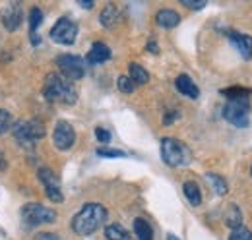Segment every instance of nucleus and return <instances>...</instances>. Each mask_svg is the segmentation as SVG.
Wrapping results in <instances>:
<instances>
[{
    "mask_svg": "<svg viewBox=\"0 0 252 240\" xmlns=\"http://www.w3.org/2000/svg\"><path fill=\"white\" fill-rule=\"evenodd\" d=\"M128 72H130V80H132V84L136 86H144V84H148L150 82V74H148V70L146 68H142L140 64H136V62H132L130 66H128Z\"/></svg>",
    "mask_w": 252,
    "mask_h": 240,
    "instance_id": "18",
    "label": "nucleus"
},
{
    "mask_svg": "<svg viewBox=\"0 0 252 240\" xmlns=\"http://www.w3.org/2000/svg\"><path fill=\"white\" fill-rule=\"evenodd\" d=\"M134 233H136L138 240H154V231L148 225V221H144V219L134 221Z\"/></svg>",
    "mask_w": 252,
    "mask_h": 240,
    "instance_id": "21",
    "label": "nucleus"
},
{
    "mask_svg": "<svg viewBox=\"0 0 252 240\" xmlns=\"http://www.w3.org/2000/svg\"><path fill=\"white\" fill-rule=\"evenodd\" d=\"M109 59H111V49L105 43H94L92 51L86 57V62L88 64H101V62H107Z\"/></svg>",
    "mask_w": 252,
    "mask_h": 240,
    "instance_id": "13",
    "label": "nucleus"
},
{
    "mask_svg": "<svg viewBox=\"0 0 252 240\" xmlns=\"http://www.w3.org/2000/svg\"><path fill=\"white\" fill-rule=\"evenodd\" d=\"M161 159L169 167H187L192 161L190 150L175 138H163L161 140Z\"/></svg>",
    "mask_w": 252,
    "mask_h": 240,
    "instance_id": "3",
    "label": "nucleus"
},
{
    "mask_svg": "<svg viewBox=\"0 0 252 240\" xmlns=\"http://www.w3.org/2000/svg\"><path fill=\"white\" fill-rule=\"evenodd\" d=\"M105 239L107 240H132V237H130V233L126 231L123 225L113 223V225H109V227L105 229Z\"/></svg>",
    "mask_w": 252,
    "mask_h": 240,
    "instance_id": "20",
    "label": "nucleus"
},
{
    "mask_svg": "<svg viewBox=\"0 0 252 240\" xmlns=\"http://www.w3.org/2000/svg\"><path fill=\"white\" fill-rule=\"evenodd\" d=\"M223 95H227L229 99H247L251 95V90H245V88H231V90H223Z\"/></svg>",
    "mask_w": 252,
    "mask_h": 240,
    "instance_id": "24",
    "label": "nucleus"
},
{
    "mask_svg": "<svg viewBox=\"0 0 252 240\" xmlns=\"http://www.w3.org/2000/svg\"><path fill=\"white\" fill-rule=\"evenodd\" d=\"M82 8H94V2H80Z\"/></svg>",
    "mask_w": 252,
    "mask_h": 240,
    "instance_id": "34",
    "label": "nucleus"
},
{
    "mask_svg": "<svg viewBox=\"0 0 252 240\" xmlns=\"http://www.w3.org/2000/svg\"><path fill=\"white\" fill-rule=\"evenodd\" d=\"M251 109H249V103L247 99H231L225 109H223V117L227 122H231L233 126L237 128H247L249 122H251V117H249Z\"/></svg>",
    "mask_w": 252,
    "mask_h": 240,
    "instance_id": "6",
    "label": "nucleus"
},
{
    "mask_svg": "<svg viewBox=\"0 0 252 240\" xmlns=\"http://www.w3.org/2000/svg\"><path fill=\"white\" fill-rule=\"evenodd\" d=\"M99 22L103 28H113L119 22V8L115 4H107L99 16Z\"/></svg>",
    "mask_w": 252,
    "mask_h": 240,
    "instance_id": "17",
    "label": "nucleus"
},
{
    "mask_svg": "<svg viewBox=\"0 0 252 240\" xmlns=\"http://www.w3.org/2000/svg\"><path fill=\"white\" fill-rule=\"evenodd\" d=\"M156 20H158L159 26L165 28V30H173V28H177V26L181 24V16H179V12H175V10H171V8L159 10L158 16H156Z\"/></svg>",
    "mask_w": 252,
    "mask_h": 240,
    "instance_id": "14",
    "label": "nucleus"
},
{
    "mask_svg": "<svg viewBox=\"0 0 252 240\" xmlns=\"http://www.w3.org/2000/svg\"><path fill=\"white\" fill-rule=\"evenodd\" d=\"M181 4L190 8V10H202L206 6V0H196V2L194 0H181Z\"/></svg>",
    "mask_w": 252,
    "mask_h": 240,
    "instance_id": "30",
    "label": "nucleus"
},
{
    "mask_svg": "<svg viewBox=\"0 0 252 240\" xmlns=\"http://www.w3.org/2000/svg\"><path fill=\"white\" fill-rule=\"evenodd\" d=\"M45 97L51 103H63V105H74L78 101V93L76 88L59 74H49L45 80V88H43Z\"/></svg>",
    "mask_w": 252,
    "mask_h": 240,
    "instance_id": "2",
    "label": "nucleus"
},
{
    "mask_svg": "<svg viewBox=\"0 0 252 240\" xmlns=\"http://www.w3.org/2000/svg\"><path fill=\"white\" fill-rule=\"evenodd\" d=\"M43 136H45V126L41 122H37V120L18 122L14 126V138L24 148H33Z\"/></svg>",
    "mask_w": 252,
    "mask_h": 240,
    "instance_id": "4",
    "label": "nucleus"
},
{
    "mask_svg": "<svg viewBox=\"0 0 252 240\" xmlns=\"http://www.w3.org/2000/svg\"><path fill=\"white\" fill-rule=\"evenodd\" d=\"M97 155H99V157H109V159H115V157H126L125 151L107 150V148H99V150H97Z\"/></svg>",
    "mask_w": 252,
    "mask_h": 240,
    "instance_id": "27",
    "label": "nucleus"
},
{
    "mask_svg": "<svg viewBox=\"0 0 252 240\" xmlns=\"http://www.w3.org/2000/svg\"><path fill=\"white\" fill-rule=\"evenodd\" d=\"M251 171H252V169H251Z\"/></svg>",
    "mask_w": 252,
    "mask_h": 240,
    "instance_id": "36",
    "label": "nucleus"
},
{
    "mask_svg": "<svg viewBox=\"0 0 252 240\" xmlns=\"http://www.w3.org/2000/svg\"><path fill=\"white\" fill-rule=\"evenodd\" d=\"M229 41L233 43V47L239 51V55L245 60L252 59V37L251 35H245V33H239V31H229L227 33Z\"/></svg>",
    "mask_w": 252,
    "mask_h": 240,
    "instance_id": "11",
    "label": "nucleus"
},
{
    "mask_svg": "<svg viewBox=\"0 0 252 240\" xmlns=\"http://www.w3.org/2000/svg\"><path fill=\"white\" fill-rule=\"evenodd\" d=\"M20 24H22V12H20V8L16 4H12V6L2 10V26L6 30L16 31L20 28Z\"/></svg>",
    "mask_w": 252,
    "mask_h": 240,
    "instance_id": "12",
    "label": "nucleus"
},
{
    "mask_svg": "<svg viewBox=\"0 0 252 240\" xmlns=\"http://www.w3.org/2000/svg\"><path fill=\"white\" fill-rule=\"evenodd\" d=\"M148 51H150V53H156V55H158V53H159L158 43H156V41H150V43H148Z\"/></svg>",
    "mask_w": 252,
    "mask_h": 240,
    "instance_id": "32",
    "label": "nucleus"
},
{
    "mask_svg": "<svg viewBox=\"0 0 252 240\" xmlns=\"http://www.w3.org/2000/svg\"><path fill=\"white\" fill-rule=\"evenodd\" d=\"M76 142V132L74 128L66 122V120H59L57 126H55V132H53V144L57 146V150L66 151L70 150Z\"/></svg>",
    "mask_w": 252,
    "mask_h": 240,
    "instance_id": "10",
    "label": "nucleus"
},
{
    "mask_svg": "<svg viewBox=\"0 0 252 240\" xmlns=\"http://www.w3.org/2000/svg\"><path fill=\"white\" fill-rule=\"evenodd\" d=\"M22 219L30 227H39V225H51L57 221V211L51 208H45L41 204H28L22 208Z\"/></svg>",
    "mask_w": 252,
    "mask_h": 240,
    "instance_id": "5",
    "label": "nucleus"
},
{
    "mask_svg": "<svg viewBox=\"0 0 252 240\" xmlns=\"http://www.w3.org/2000/svg\"><path fill=\"white\" fill-rule=\"evenodd\" d=\"M206 180L212 184V188H214V192L218 194V196H225L227 194V182L225 179H221L220 175H216V173H206Z\"/></svg>",
    "mask_w": 252,
    "mask_h": 240,
    "instance_id": "22",
    "label": "nucleus"
},
{
    "mask_svg": "<svg viewBox=\"0 0 252 240\" xmlns=\"http://www.w3.org/2000/svg\"><path fill=\"white\" fill-rule=\"evenodd\" d=\"M107 221V210L101 204H88L74 215L72 229L80 237H90Z\"/></svg>",
    "mask_w": 252,
    "mask_h": 240,
    "instance_id": "1",
    "label": "nucleus"
},
{
    "mask_svg": "<svg viewBox=\"0 0 252 240\" xmlns=\"http://www.w3.org/2000/svg\"><path fill=\"white\" fill-rule=\"evenodd\" d=\"M95 138H97L101 144H109V142H111V134H109L105 128H95Z\"/></svg>",
    "mask_w": 252,
    "mask_h": 240,
    "instance_id": "29",
    "label": "nucleus"
},
{
    "mask_svg": "<svg viewBox=\"0 0 252 240\" xmlns=\"http://www.w3.org/2000/svg\"><path fill=\"white\" fill-rule=\"evenodd\" d=\"M167 240H179V239H177L175 235H169V237H167Z\"/></svg>",
    "mask_w": 252,
    "mask_h": 240,
    "instance_id": "35",
    "label": "nucleus"
},
{
    "mask_svg": "<svg viewBox=\"0 0 252 240\" xmlns=\"http://www.w3.org/2000/svg\"><path fill=\"white\" fill-rule=\"evenodd\" d=\"M227 225L231 227V229H237V227H241V221H243V215H241V211L237 206H231L229 211H227Z\"/></svg>",
    "mask_w": 252,
    "mask_h": 240,
    "instance_id": "23",
    "label": "nucleus"
},
{
    "mask_svg": "<svg viewBox=\"0 0 252 240\" xmlns=\"http://www.w3.org/2000/svg\"><path fill=\"white\" fill-rule=\"evenodd\" d=\"M175 119H179V113H177V111H173V113H169V115H167V117L163 119V124H165V126H171V124L175 122Z\"/></svg>",
    "mask_w": 252,
    "mask_h": 240,
    "instance_id": "31",
    "label": "nucleus"
},
{
    "mask_svg": "<svg viewBox=\"0 0 252 240\" xmlns=\"http://www.w3.org/2000/svg\"><path fill=\"white\" fill-rule=\"evenodd\" d=\"M183 192H185L187 200L192 206H200L202 204V192H200V186L196 182H185L183 184Z\"/></svg>",
    "mask_w": 252,
    "mask_h": 240,
    "instance_id": "19",
    "label": "nucleus"
},
{
    "mask_svg": "<svg viewBox=\"0 0 252 240\" xmlns=\"http://www.w3.org/2000/svg\"><path fill=\"white\" fill-rule=\"evenodd\" d=\"M10 126H12V115H10L8 111L0 109V134L6 132Z\"/></svg>",
    "mask_w": 252,
    "mask_h": 240,
    "instance_id": "28",
    "label": "nucleus"
},
{
    "mask_svg": "<svg viewBox=\"0 0 252 240\" xmlns=\"http://www.w3.org/2000/svg\"><path fill=\"white\" fill-rule=\"evenodd\" d=\"M37 240H61L59 237H55V235H51V233H45V235H41Z\"/></svg>",
    "mask_w": 252,
    "mask_h": 240,
    "instance_id": "33",
    "label": "nucleus"
},
{
    "mask_svg": "<svg viewBox=\"0 0 252 240\" xmlns=\"http://www.w3.org/2000/svg\"><path fill=\"white\" fill-rule=\"evenodd\" d=\"M37 177H39V180H41L43 186H45L47 198H49L51 202H55V204H63L64 196H63V190H61V182L55 177V173H53L51 169H45V167H43V169H39Z\"/></svg>",
    "mask_w": 252,
    "mask_h": 240,
    "instance_id": "9",
    "label": "nucleus"
},
{
    "mask_svg": "<svg viewBox=\"0 0 252 240\" xmlns=\"http://www.w3.org/2000/svg\"><path fill=\"white\" fill-rule=\"evenodd\" d=\"M41 22H43V12L37 6H33L32 10H30V37H32L33 47H37L41 43V39L37 37V28L41 26Z\"/></svg>",
    "mask_w": 252,
    "mask_h": 240,
    "instance_id": "16",
    "label": "nucleus"
},
{
    "mask_svg": "<svg viewBox=\"0 0 252 240\" xmlns=\"http://www.w3.org/2000/svg\"><path fill=\"white\" fill-rule=\"evenodd\" d=\"M229 240H252V233L251 229H247V227H237V229H233V233H231V237Z\"/></svg>",
    "mask_w": 252,
    "mask_h": 240,
    "instance_id": "25",
    "label": "nucleus"
},
{
    "mask_svg": "<svg viewBox=\"0 0 252 240\" xmlns=\"http://www.w3.org/2000/svg\"><path fill=\"white\" fill-rule=\"evenodd\" d=\"M175 86H177V90L181 91L183 95H187V97H190V99H198V95H200L198 86L192 82V78L187 76V74H181V76L177 78Z\"/></svg>",
    "mask_w": 252,
    "mask_h": 240,
    "instance_id": "15",
    "label": "nucleus"
},
{
    "mask_svg": "<svg viewBox=\"0 0 252 240\" xmlns=\"http://www.w3.org/2000/svg\"><path fill=\"white\" fill-rule=\"evenodd\" d=\"M117 86H119V90L126 93V95H130L132 91H134V84H132V80L128 78V76H121L119 78V82H117Z\"/></svg>",
    "mask_w": 252,
    "mask_h": 240,
    "instance_id": "26",
    "label": "nucleus"
},
{
    "mask_svg": "<svg viewBox=\"0 0 252 240\" xmlns=\"http://www.w3.org/2000/svg\"><path fill=\"white\" fill-rule=\"evenodd\" d=\"M57 66L63 72V76L70 80H82L86 74V62L84 59L76 57V55H61L57 57Z\"/></svg>",
    "mask_w": 252,
    "mask_h": 240,
    "instance_id": "7",
    "label": "nucleus"
},
{
    "mask_svg": "<svg viewBox=\"0 0 252 240\" xmlns=\"http://www.w3.org/2000/svg\"><path fill=\"white\" fill-rule=\"evenodd\" d=\"M76 37H78V26L70 18H61L55 24V28L51 30V39L61 45H72L76 41Z\"/></svg>",
    "mask_w": 252,
    "mask_h": 240,
    "instance_id": "8",
    "label": "nucleus"
}]
</instances>
